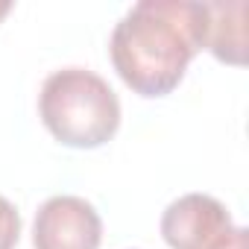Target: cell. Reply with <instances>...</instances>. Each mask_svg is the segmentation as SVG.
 <instances>
[{"label": "cell", "instance_id": "obj_1", "mask_svg": "<svg viewBox=\"0 0 249 249\" xmlns=\"http://www.w3.org/2000/svg\"><path fill=\"white\" fill-rule=\"evenodd\" d=\"M205 3L194 0H141L111 33V65L135 94H170L191 59L205 47Z\"/></svg>", "mask_w": 249, "mask_h": 249}, {"label": "cell", "instance_id": "obj_2", "mask_svg": "<svg viewBox=\"0 0 249 249\" xmlns=\"http://www.w3.org/2000/svg\"><path fill=\"white\" fill-rule=\"evenodd\" d=\"M38 114L47 132L73 150H94L114 138L120 100L111 85L88 68H65L44 79Z\"/></svg>", "mask_w": 249, "mask_h": 249}, {"label": "cell", "instance_id": "obj_3", "mask_svg": "<svg viewBox=\"0 0 249 249\" xmlns=\"http://www.w3.org/2000/svg\"><path fill=\"white\" fill-rule=\"evenodd\" d=\"M234 231L226 205L208 194H185L161 214V237L170 249H223Z\"/></svg>", "mask_w": 249, "mask_h": 249}, {"label": "cell", "instance_id": "obj_4", "mask_svg": "<svg viewBox=\"0 0 249 249\" xmlns=\"http://www.w3.org/2000/svg\"><path fill=\"white\" fill-rule=\"evenodd\" d=\"M103 220L91 202L79 196H50L33 223L36 249H100Z\"/></svg>", "mask_w": 249, "mask_h": 249}, {"label": "cell", "instance_id": "obj_5", "mask_svg": "<svg viewBox=\"0 0 249 249\" xmlns=\"http://www.w3.org/2000/svg\"><path fill=\"white\" fill-rule=\"evenodd\" d=\"M208 24H205V50H211L220 62L243 65L246 62V3H205Z\"/></svg>", "mask_w": 249, "mask_h": 249}, {"label": "cell", "instance_id": "obj_6", "mask_svg": "<svg viewBox=\"0 0 249 249\" xmlns=\"http://www.w3.org/2000/svg\"><path fill=\"white\" fill-rule=\"evenodd\" d=\"M18 237H21V214L6 196H0V249H15Z\"/></svg>", "mask_w": 249, "mask_h": 249}, {"label": "cell", "instance_id": "obj_7", "mask_svg": "<svg viewBox=\"0 0 249 249\" xmlns=\"http://www.w3.org/2000/svg\"><path fill=\"white\" fill-rule=\"evenodd\" d=\"M223 249H249V231L237 226V231H234V237H231V240H229V243H226Z\"/></svg>", "mask_w": 249, "mask_h": 249}, {"label": "cell", "instance_id": "obj_8", "mask_svg": "<svg viewBox=\"0 0 249 249\" xmlns=\"http://www.w3.org/2000/svg\"><path fill=\"white\" fill-rule=\"evenodd\" d=\"M9 9H12V3H6V0H0V21H3V18L9 15Z\"/></svg>", "mask_w": 249, "mask_h": 249}]
</instances>
